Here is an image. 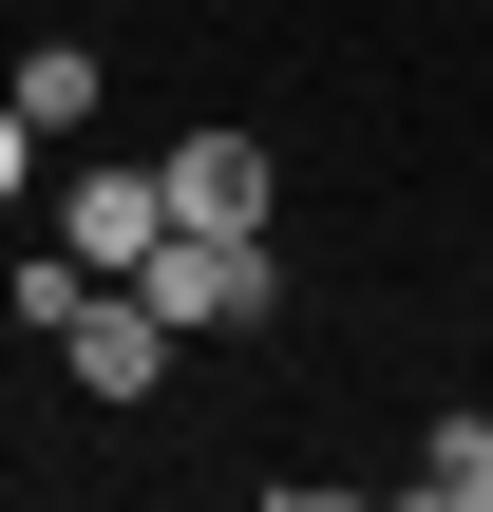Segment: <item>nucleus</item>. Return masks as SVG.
I'll return each mask as SVG.
<instances>
[{
  "label": "nucleus",
  "mask_w": 493,
  "mask_h": 512,
  "mask_svg": "<svg viewBox=\"0 0 493 512\" xmlns=\"http://www.w3.org/2000/svg\"><path fill=\"white\" fill-rule=\"evenodd\" d=\"M57 361H76V380H95V399H152V380H171V323H152V304H133V285H95V304H76V323H57Z\"/></svg>",
  "instance_id": "nucleus-4"
},
{
  "label": "nucleus",
  "mask_w": 493,
  "mask_h": 512,
  "mask_svg": "<svg viewBox=\"0 0 493 512\" xmlns=\"http://www.w3.org/2000/svg\"><path fill=\"white\" fill-rule=\"evenodd\" d=\"M57 247H76V266H114V285H133V266H152V247H171V152H95V171H76V190H57Z\"/></svg>",
  "instance_id": "nucleus-2"
},
{
  "label": "nucleus",
  "mask_w": 493,
  "mask_h": 512,
  "mask_svg": "<svg viewBox=\"0 0 493 512\" xmlns=\"http://www.w3.org/2000/svg\"><path fill=\"white\" fill-rule=\"evenodd\" d=\"M266 209H285V152L266 133H190L171 152V228H266Z\"/></svg>",
  "instance_id": "nucleus-3"
},
{
  "label": "nucleus",
  "mask_w": 493,
  "mask_h": 512,
  "mask_svg": "<svg viewBox=\"0 0 493 512\" xmlns=\"http://www.w3.org/2000/svg\"><path fill=\"white\" fill-rule=\"evenodd\" d=\"M0 95H19V114H38V133H95V38H38V57H19V76H0Z\"/></svg>",
  "instance_id": "nucleus-6"
},
{
  "label": "nucleus",
  "mask_w": 493,
  "mask_h": 512,
  "mask_svg": "<svg viewBox=\"0 0 493 512\" xmlns=\"http://www.w3.org/2000/svg\"><path fill=\"white\" fill-rule=\"evenodd\" d=\"M399 494H418V512H493V418H437Z\"/></svg>",
  "instance_id": "nucleus-5"
},
{
  "label": "nucleus",
  "mask_w": 493,
  "mask_h": 512,
  "mask_svg": "<svg viewBox=\"0 0 493 512\" xmlns=\"http://www.w3.org/2000/svg\"><path fill=\"white\" fill-rule=\"evenodd\" d=\"M19 190H38V114L0 95V209H19Z\"/></svg>",
  "instance_id": "nucleus-7"
},
{
  "label": "nucleus",
  "mask_w": 493,
  "mask_h": 512,
  "mask_svg": "<svg viewBox=\"0 0 493 512\" xmlns=\"http://www.w3.org/2000/svg\"><path fill=\"white\" fill-rule=\"evenodd\" d=\"M133 304H152L171 342H228V323H285V228H171V247L133 266Z\"/></svg>",
  "instance_id": "nucleus-1"
}]
</instances>
